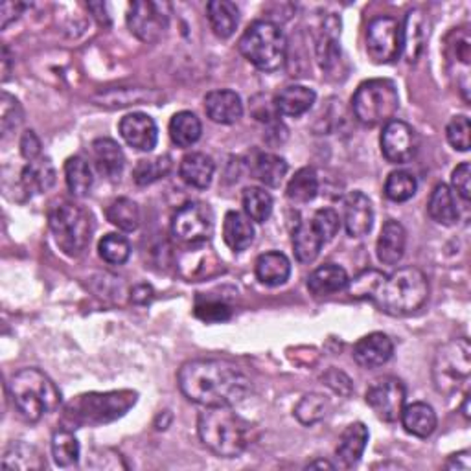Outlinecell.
Instances as JSON below:
<instances>
[{
	"mask_svg": "<svg viewBox=\"0 0 471 471\" xmlns=\"http://www.w3.org/2000/svg\"><path fill=\"white\" fill-rule=\"evenodd\" d=\"M181 393L203 407H232L250 391L249 376L227 359H192L177 376Z\"/></svg>",
	"mask_w": 471,
	"mask_h": 471,
	"instance_id": "cell-1",
	"label": "cell"
},
{
	"mask_svg": "<svg viewBox=\"0 0 471 471\" xmlns=\"http://www.w3.org/2000/svg\"><path fill=\"white\" fill-rule=\"evenodd\" d=\"M204 448L223 458L240 457L250 442V425L231 407H206L197 420Z\"/></svg>",
	"mask_w": 471,
	"mask_h": 471,
	"instance_id": "cell-2",
	"label": "cell"
},
{
	"mask_svg": "<svg viewBox=\"0 0 471 471\" xmlns=\"http://www.w3.org/2000/svg\"><path fill=\"white\" fill-rule=\"evenodd\" d=\"M430 298V280L418 267H403L385 276L372 301L381 312L405 317L418 312Z\"/></svg>",
	"mask_w": 471,
	"mask_h": 471,
	"instance_id": "cell-3",
	"label": "cell"
},
{
	"mask_svg": "<svg viewBox=\"0 0 471 471\" xmlns=\"http://www.w3.org/2000/svg\"><path fill=\"white\" fill-rule=\"evenodd\" d=\"M10 396L26 421H39L61 405L56 383L39 368H23L10 381Z\"/></svg>",
	"mask_w": 471,
	"mask_h": 471,
	"instance_id": "cell-4",
	"label": "cell"
},
{
	"mask_svg": "<svg viewBox=\"0 0 471 471\" xmlns=\"http://www.w3.org/2000/svg\"><path fill=\"white\" fill-rule=\"evenodd\" d=\"M135 403L137 393L133 391L81 394L65 407L63 421L74 430L85 425H102L122 418Z\"/></svg>",
	"mask_w": 471,
	"mask_h": 471,
	"instance_id": "cell-5",
	"label": "cell"
},
{
	"mask_svg": "<svg viewBox=\"0 0 471 471\" xmlns=\"http://www.w3.org/2000/svg\"><path fill=\"white\" fill-rule=\"evenodd\" d=\"M238 49L256 68L273 72L285 63L287 39L278 24L271 21H256L240 37Z\"/></svg>",
	"mask_w": 471,
	"mask_h": 471,
	"instance_id": "cell-6",
	"label": "cell"
},
{
	"mask_svg": "<svg viewBox=\"0 0 471 471\" xmlns=\"http://www.w3.org/2000/svg\"><path fill=\"white\" fill-rule=\"evenodd\" d=\"M49 225L58 247L72 258L81 256L91 241V218L70 201L59 199L50 206Z\"/></svg>",
	"mask_w": 471,
	"mask_h": 471,
	"instance_id": "cell-7",
	"label": "cell"
},
{
	"mask_svg": "<svg viewBox=\"0 0 471 471\" xmlns=\"http://www.w3.org/2000/svg\"><path fill=\"white\" fill-rule=\"evenodd\" d=\"M400 109V96L394 81L368 79L363 81L352 96V111L356 118L368 127L389 123Z\"/></svg>",
	"mask_w": 471,
	"mask_h": 471,
	"instance_id": "cell-8",
	"label": "cell"
},
{
	"mask_svg": "<svg viewBox=\"0 0 471 471\" xmlns=\"http://www.w3.org/2000/svg\"><path fill=\"white\" fill-rule=\"evenodd\" d=\"M471 345L466 337L446 342L439 349L433 363V381L440 394H453L469 379Z\"/></svg>",
	"mask_w": 471,
	"mask_h": 471,
	"instance_id": "cell-9",
	"label": "cell"
},
{
	"mask_svg": "<svg viewBox=\"0 0 471 471\" xmlns=\"http://www.w3.org/2000/svg\"><path fill=\"white\" fill-rule=\"evenodd\" d=\"M213 231V213L204 203H186L171 218V234L181 243L201 245L210 240Z\"/></svg>",
	"mask_w": 471,
	"mask_h": 471,
	"instance_id": "cell-10",
	"label": "cell"
},
{
	"mask_svg": "<svg viewBox=\"0 0 471 471\" xmlns=\"http://www.w3.org/2000/svg\"><path fill=\"white\" fill-rule=\"evenodd\" d=\"M127 26L142 42H157L169 26V5L137 0L127 12Z\"/></svg>",
	"mask_w": 471,
	"mask_h": 471,
	"instance_id": "cell-11",
	"label": "cell"
},
{
	"mask_svg": "<svg viewBox=\"0 0 471 471\" xmlns=\"http://www.w3.org/2000/svg\"><path fill=\"white\" fill-rule=\"evenodd\" d=\"M367 52L377 63H393L402 56V24L393 17H376L367 28Z\"/></svg>",
	"mask_w": 471,
	"mask_h": 471,
	"instance_id": "cell-12",
	"label": "cell"
},
{
	"mask_svg": "<svg viewBox=\"0 0 471 471\" xmlns=\"http://www.w3.org/2000/svg\"><path fill=\"white\" fill-rule=\"evenodd\" d=\"M405 387L398 377H381L367 391V403L383 421H398L405 407Z\"/></svg>",
	"mask_w": 471,
	"mask_h": 471,
	"instance_id": "cell-13",
	"label": "cell"
},
{
	"mask_svg": "<svg viewBox=\"0 0 471 471\" xmlns=\"http://www.w3.org/2000/svg\"><path fill=\"white\" fill-rule=\"evenodd\" d=\"M381 151L393 164L411 162L420 148V140L412 127L402 120H391L381 131Z\"/></svg>",
	"mask_w": 471,
	"mask_h": 471,
	"instance_id": "cell-14",
	"label": "cell"
},
{
	"mask_svg": "<svg viewBox=\"0 0 471 471\" xmlns=\"http://www.w3.org/2000/svg\"><path fill=\"white\" fill-rule=\"evenodd\" d=\"M120 135L131 148L139 151H151L159 140L157 123L149 114L131 113L120 120Z\"/></svg>",
	"mask_w": 471,
	"mask_h": 471,
	"instance_id": "cell-15",
	"label": "cell"
},
{
	"mask_svg": "<svg viewBox=\"0 0 471 471\" xmlns=\"http://www.w3.org/2000/svg\"><path fill=\"white\" fill-rule=\"evenodd\" d=\"M394 354V345L389 335L381 331L368 333L361 337L354 347V361L367 370H374L389 363Z\"/></svg>",
	"mask_w": 471,
	"mask_h": 471,
	"instance_id": "cell-16",
	"label": "cell"
},
{
	"mask_svg": "<svg viewBox=\"0 0 471 471\" xmlns=\"http://www.w3.org/2000/svg\"><path fill=\"white\" fill-rule=\"evenodd\" d=\"M342 222L352 238H363L372 231L374 208L363 192H350L342 201Z\"/></svg>",
	"mask_w": 471,
	"mask_h": 471,
	"instance_id": "cell-17",
	"label": "cell"
},
{
	"mask_svg": "<svg viewBox=\"0 0 471 471\" xmlns=\"http://www.w3.org/2000/svg\"><path fill=\"white\" fill-rule=\"evenodd\" d=\"M164 96L159 91L153 89H144V87H118V89H109L98 93L93 102L100 107L107 109H122L130 105H142V104H151L157 105Z\"/></svg>",
	"mask_w": 471,
	"mask_h": 471,
	"instance_id": "cell-18",
	"label": "cell"
},
{
	"mask_svg": "<svg viewBox=\"0 0 471 471\" xmlns=\"http://www.w3.org/2000/svg\"><path fill=\"white\" fill-rule=\"evenodd\" d=\"M204 111L208 118L216 123H236L243 114V102L240 95L229 89L212 91L204 96Z\"/></svg>",
	"mask_w": 471,
	"mask_h": 471,
	"instance_id": "cell-19",
	"label": "cell"
},
{
	"mask_svg": "<svg viewBox=\"0 0 471 471\" xmlns=\"http://www.w3.org/2000/svg\"><path fill=\"white\" fill-rule=\"evenodd\" d=\"M407 245V232L402 223L389 220L383 225L379 238H377V258L385 266H396L405 254Z\"/></svg>",
	"mask_w": 471,
	"mask_h": 471,
	"instance_id": "cell-20",
	"label": "cell"
},
{
	"mask_svg": "<svg viewBox=\"0 0 471 471\" xmlns=\"http://www.w3.org/2000/svg\"><path fill=\"white\" fill-rule=\"evenodd\" d=\"M405 431L418 439H430L437 431V412L431 405L423 402H414L407 407H403L400 416Z\"/></svg>",
	"mask_w": 471,
	"mask_h": 471,
	"instance_id": "cell-21",
	"label": "cell"
},
{
	"mask_svg": "<svg viewBox=\"0 0 471 471\" xmlns=\"http://www.w3.org/2000/svg\"><path fill=\"white\" fill-rule=\"evenodd\" d=\"M317 100V95L313 89L304 87V85H289V87L282 89L275 98V109L282 116L298 118L306 114Z\"/></svg>",
	"mask_w": 471,
	"mask_h": 471,
	"instance_id": "cell-22",
	"label": "cell"
},
{
	"mask_svg": "<svg viewBox=\"0 0 471 471\" xmlns=\"http://www.w3.org/2000/svg\"><path fill=\"white\" fill-rule=\"evenodd\" d=\"M368 444V430L367 425L361 421L350 423L345 431H342L340 439H339V446L335 449L337 458L342 462V466L352 467L356 466Z\"/></svg>",
	"mask_w": 471,
	"mask_h": 471,
	"instance_id": "cell-23",
	"label": "cell"
},
{
	"mask_svg": "<svg viewBox=\"0 0 471 471\" xmlns=\"http://www.w3.org/2000/svg\"><path fill=\"white\" fill-rule=\"evenodd\" d=\"M213 171H216V164L206 153H188L179 166L181 179L197 190H206L210 186Z\"/></svg>",
	"mask_w": 471,
	"mask_h": 471,
	"instance_id": "cell-24",
	"label": "cell"
},
{
	"mask_svg": "<svg viewBox=\"0 0 471 471\" xmlns=\"http://www.w3.org/2000/svg\"><path fill=\"white\" fill-rule=\"evenodd\" d=\"M21 185L28 194L49 192L56 185V168L52 160L47 157L30 160L21 174Z\"/></svg>",
	"mask_w": 471,
	"mask_h": 471,
	"instance_id": "cell-25",
	"label": "cell"
},
{
	"mask_svg": "<svg viewBox=\"0 0 471 471\" xmlns=\"http://www.w3.org/2000/svg\"><path fill=\"white\" fill-rule=\"evenodd\" d=\"M427 39V21L421 10H411L402 26V54L407 61H416L425 47Z\"/></svg>",
	"mask_w": 471,
	"mask_h": 471,
	"instance_id": "cell-26",
	"label": "cell"
},
{
	"mask_svg": "<svg viewBox=\"0 0 471 471\" xmlns=\"http://www.w3.org/2000/svg\"><path fill=\"white\" fill-rule=\"evenodd\" d=\"M349 275L347 271L335 266V264H326L317 267L310 278H308V289L313 296L317 298H324V296H331L339 291L345 289L349 285Z\"/></svg>",
	"mask_w": 471,
	"mask_h": 471,
	"instance_id": "cell-27",
	"label": "cell"
},
{
	"mask_svg": "<svg viewBox=\"0 0 471 471\" xmlns=\"http://www.w3.org/2000/svg\"><path fill=\"white\" fill-rule=\"evenodd\" d=\"M93 159L100 176L116 181L125 166V157L122 148L111 139H98L93 142Z\"/></svg>",
	"mask_w": 471,
	"mask_h": 471,
	"instance_id": "cell-28",
	"label": "cell"
},
{
	"mask_svg": "<svg viewBox=\"0 0 471 471\" xmlns=\"http://www.w3.org/2000/svg\"><path fill=\"white\" fill-rule=\"evenodd\" d=\"M291 275V262L285 254L278 250L264 252L256 260V276L269 287L282 285L289 280Z\"/></svg>",
	"mask_w": 471,
	"mask_h": 471,
	"instance_id": "cell-29",
	"label": "cell"
},
{
	"mask_svg": "<svg viewBox=\"0 0 471 471\" xmlns=\"http://www.w3.org/2000/svg\"><path fill=\"white\" fill-rule=\"evenodd\" d=\"M324 243H326V240L322 238L319 229L313 225V222L301 223L293 232L294 256L301 264H313L319 258Z\"/></svg>",
	"mask_w": 471,
	"mask_h": 471,
	"instance_id": "cell-30",
	"label": "cell"
},
{
	"mask_svg": "<svg viewBox=\"0 0 471 471\" xmlns=\"http://www.w3.org/2000/svg\"><path fill=\"white\" fill-rule=\"evenodd\" d=\"M208 23L220 39H229L234 35L240 23V10L229 0H212L206 5Z\"/></svg>",
	"mask_w": 471,
	"mask_h": 471,
	"instance_id": "cell-31",
	"label": "cell"
},
{
	"mask_svg": "<svg viewBox=\"0 0 471 471\" xmlns=\"http://www.w3.org/2000/svg\"><path fill=\"white\" fill-rule=\"evenodd\" d=\"M252 176L269 188H278L287 176V162L275 153H256L252 159Z\"/></svg>",
	"mask_w": 471,
	"mask_h": 471,
	"instance_id": "cell-32",
	"label": "cell"
},
{
	"mask_svg": "<svg viewBox=\"0 0 471 471\" xmlns=\"http://www.w3.org/2000/svg\"><path fill=\"white\" fill-rule=\"evenodd\" d=\"M223 240L234 250L241 252L254 241V227L241 212L231 210L223 220Z\"/></svg>",
	"mask_w": 471,
	"mask_h": 471,
	"instance_id": "cell-33",
	"label": "cell"
},
{
	"mask_svg": "<svg viewBox=\"0 0 471 471\" xmlns=\"http://www.w3.org/2000/svg\"><path fill=\"white\" fill-rule=\"evenodd\" d=\"M427 212L439 225L451 227L458 222V208L455 195L448 185H437L431 192L430 203H427Z\"/></svg>",
	"mask_w": 471,
	"mask_h": 471,
	"instance_id": "cell-34",
	"label": "cell"
},
{
	"mask_svg": "<svg viewBox=\"0 0 471 471\" xmlns=\"http://www.w3.org/2000/svg\"><path fill=\"white\" fill-rule=\"evenodd\" d=\"M3 467L14 471H37L45 467L41 453L26 442H12L3 453Z\"/></svg>",
	"mask_w": 471,
	"mask_h": 471,
	"instance_id": "cell-35",
	"label": "cell"
},
{
	"mask_svg": "<svg viewBox=\"0 0 471 471\" xmlns=\"http://www.w3.org/2000/svg\"><path fill=\"white\" fill-rule=\"evenodd\" d=\"M201 133H203L201 120L190 111H181L174 114V118L169 122V137L179 148L194 146L201 139Z\"/></svg>",
	"mask_w": 471,
	"mask_h": 471,
	"instance_id": "cell-36",
	"label": "cell"
},
{
	"mask_svg": "<svg viewBox=\"0 0 471 471\" xmlns=\"http://www.w3.org/2000/svg\"><path fill=\"white\" fill-rule=\"evenodd\" d=\"M65 181L72 195L85 197L93 188V171L83 157H70L65 162Z\"/></svg>",
	"mask_w": 471,
	"mask_h": 471,
	"instance_id": "cell-37",
	"label": "cell"
},
{
	"mask_svg": "<svg viewBox=\"0 0 471 471\" xmlns=\"http://www.w3.org/2000/svg\"><path fill=\"white\" fill-rule=\"evenodd\" d=\"M317 192H319V177L313 168L298 169L285 188L287 199L301 204L313 201Z\"/></svg>",
	"mask_w": 471,
	"mask_h": 471,
	"instance_id": "cell-38",
	"label": "cell"
},
{
	"mask_svg": "<svg viewBox=\"0 0 471 471\" xmlns=\"http://www.w3.org/2000/svg\"><path fill=\"white\" fill-rule=\"evenodd\" d=\"M107 220L120 231L133 232L140 225V208L135 201L127 197L114 199L107 208Z\"/></svg>",
	"mask_w": 471,
	"mask_h": 471,
	"instance_id": "cell-39",
	"label": "cell"
},
{
	"mask_svg": "<svg viewBox=\"0 0 471 471\" xmlns=\"http://www.w3.org/2000/svg\"><path fill=\"white\" fill-rule=\"evenodd\" d=\"M243 208L247 218L256 223H266L273 213V197L264 188H245L243 190Z\"/></svg>",
	"mask_w": 471,
	"mask_h": 471,
	"instance_id": "cell-40",
	"label": "cell"
},
{
	"mask_svg": "<svg viewBox=\"0 0 471 471\" xmlns=\"http://www.w3.org/2000/svg\"><path fill=\"white\" fill-rule=\"evenodd\" d=\"M169 171H171V159L168 155H160L155 159H142L137 162L133 169V181L139 186H149L164 179Z\"/></svg>",
	"mask_w": 471,
	"mask_h": 471,
	"instance_id": "cell-41",
	"label": "cell"
},
{
	"mask_svg": "<svg viewBox=\"0 0 471 471\" xmlns=\"http://www.w3.org/2000/svg\"><path fill=\"white\" fill-rule=\"evenodd\" d=\"M331 23V17H330ZM330 23L324 24V32L321 33L319 41H317V59L322 67V70H331L335 67V63L340 59V47H339V41H337V32L340 23L337 21L333 26H330Z\"/></svg>",
	"mask_w": 471,
	"mask_h": 471,
	"instance_id": "cell-42",
	"label": "cell"
},
{
	"mask_svg": "<svg viewBox=\"0 0 471 471\" xmlns=\"http://www.w3.org/2000/svg\"><path fill=\"white\" fill-rule=\"evenodd\" d=\"M52 457L58 466L70 467L79 460V442L70 430H58L52 435Z\"/></svg>",
	"mask_w": 471,
	"mask_h": 471,
	"instance_id": "cell-43",
	"label": "cell"
},
{
	"mask_svg": "<svg viewBox=\"0 0 471 471\" xmlns=\"http://www.w3.org/2000/svg\"><path fill=\"white\" fill-rule=\"evenodd\" d=\"M98 252L102 256V260L111 264V266H122L131 256V245L123 238L122 234H105L100 243H98Z\"/></svg>",
	"mask_w": 471,
	"mask_h": 471,
	"instance_id": "cell-44",
	"label": "cell"
},
{
	"mask_svg": "<svg viewBox=\"0 0 471 471\" xmlns=\"http://www.w3.org/2000/svg\"><path fill=\"white\" fill-rule=\"evenodd\" d=\"M418 190L416 177L405 169L393 171V174L385 181V195H387L394 203H405L409 201Z\"/></svg>",
	"mask_w": 471,
	"mask_h": 471,
	"instance_id": "cell-45",
	"label": "cell"
},
{
	"mask_svg": "<svg viewBox=\"0 0 471 471\" xmlns=\"http://www.w3.org/2000/svg\"><path fill=\"white\" fill-rule=\"evenodd\" d=\"M328 412V400L321 394H306L294 407L296 420L304 425H315L324 420Z\"/></svg>",
	"mask_w": 471,
	"mask_h": 471,
	"instance_id": "cell-46",
	"label": "cell"
},
{
	"mask_svg": "<svg viewBox=\"0 0 471 471\" xmlns=\"http://www.w3.org/2000/svg\"><path fill=\"white\" fill-rule=\"evenodd\" d=\"M21 122L23 107L19 100L8 93H3V96H0V130H3V137H8L12 131H15Z\"/></svg>",
	"mask_w": 471,
	"mask_h": 471,
	"instance_id": "cell-47",
	"label": "cell"
},
{
	"mask_svg": "<svg viewBox=\"0 0 471 471\" xmlns=\"http://www.w3.org/2000/svg\"><path fill=\"white\" fill-rule=\"evenodd\" d=\"M446 137L448 142L458 149V151H467L471 148V123L469 118L464 114L453 116L446 127Z\"/></svg>",
	"mask_w": 471,
	"mask_h": 471,
	"instance_id": "cell-48",
	"label": "cell"
},
{
	"mask_svg": "<svg viewBox=\"0 0 471 471\" xmlns=\"http://www.w3.org/2000/svg\"><path fill=\"white\" fill-rule=\"evenodd\" d=\"M232 315L231 308L222 301H212V298H197L195 317L203 322H225Z\"/></svg>",
	"mask_w": 471,
	"mask_h": 471,
	"instance_id": "cell-49",
	"label": "cell"
},
{
	"mask_svg": "<svg viewBox=\"0 0 471 471\" xmlns=\"http://www.w3.org/2000/svg\"><path fill=\"white\" fill-rule=\"evenodd\" d=\"M385 276L379 271L368 269L365 273H361L359 276H356L350 284V294L354 298H374L379 285L383 284Z\"/></svg>",
	"mask_w": 471,
	"mask_h": 471,
	"instance_id": "cell-50",
	"label": "cell"
},
{
	"mask_svg": "<svg viewBox=\"0 0 471 471\" xmlns=\"http://www.w3.org/2000/svg\"><path fill=\"white\" fill-rule=\"evenodd\" d=\"M312 222L319 229V232L322 234V238L326 241L333 240L335 234L339 232V227H340L339 213L333 208H321V210H317L315 216L312 218Z\"/></svg>",
	"mask_w": 471,
	"mask_h": 471,
	"instance_id": "cell-51",
	"label": "cell"
},
{
	"mask_svg": "<svg viewBox=\"0 0 471 471\" xmlns=\"http://www.w3.org/2000/svg\"><path fill=\"white\" fill-rule=\"evenodd\" d=\"M451 185L457 190V194L462 197V201H469L471 195V168L469 162H462L453 169L451 176Z\"/></svg>",
	"mask_w": 471,
	"mask_h": 471,
	"instance_id": "cell-52",
	"label": "cell"
},
{
	"mask_svg": "<svg viewBox=\"0 0 471 471\" xmlns=\"http://www.w3.org/2000/svg\"><path fill=\"white\" fill-rule=\"evenodd\" d=\"M322 381L328 385V387H330L333 393H337V394H340V396H350L352 391H354L350 377H349L345 372L335 370V368L328 370V372L322 376Z\"/></svg>",
	"mask_w": 471,
	"mask_h": 471,
	"instance_id": "cell-53",
	"label": "cell"
},
{
	"mask_svg": "<svg viewBox=\"0 0 471 471\" xmlns=\"http://www.w3.org/2000/svg\"><path fill=\"white\" fill-rule=\"evenodd\" d=\"M21 153L26 160H35L41 155V140L33 131H24L21 137Z\"/></svg>",
	"mask_w": 471,
	"mask_h": 471,
	"instance_id": "cell-54",
	"label": "cell"
},
{
	"mask_svg": "<svg viewBox=\"0 0 471 471\" xmlns=\"http://www.w3.org/2000/svg\"><path fill=\"white\" fill-rule=\"evenodd\" d=\"M26 5L23 3H14V0H6V3H3V6H0V28H6L12 21H15L23 12H24Z\"/></svg>",
	"mask_w": 471,
	"mask_h": 471,
	"instance_id": "cell-55",
	"label": "cell"
},
{
	"mask_svg": "<svg viewBox=\"0 0 471 471\" xmlns=\"http://www.w3.org/2000/svg\"><path fill=\"white\" fill-rule=\"evenodd\" d=\"M131 301L135 304H140V306H146L153 301V289L151 285L148 284H140V285H135L133 291H131Z\"/></svg>",
	"mask_w": 471,
	"mask_h": 471,
	"instance_id": "cell-56",
	"label": "cell"
},
{
	"mask_svg": "<svg viewBox=\"0 0 471 471\" xmlns=\"http://www.w3.org/2000/svg\"><path fill=\"white\" fill-rule=\"evenodd\" d=\"M448 469H458V471H467L471 467V457L469 451H460L457 455H453L448 462H446Z\"/></svg>",
	"mask_w": 471,
	"mask_h": 471,
	"instance_id": "cell-57",
	"label": "cell"
},
{
	"mask_svg": "<svg viewBox=\"0 0 471 471\" xmlns=\"http://www.w3.org/2000/svg\"><path fill=\"white\" fill-rule=\"evenodd\" d=\"M89 10L95 12V17L102 23V24H109L111 19H109V14H107V6L104 3H93L89 5Z\"/></svg>",
	"mask_w": 471,
	"mask_h": 471,
	"instance_id": "cell-58",
	"label": "cell"
},
{
	"mask_svg": "<svg viewBox=\"0 0 471 471\" xmlns=\"http://www.w3.org/2000/svg\"><path fill=\"white\" fill-rule=\"evenodd\" d=\"M10 65H12V54L8 47H3V81L10 77Z\"/></svg>",
	"mask_w": 471,
	"mask_h": 471,
	"instance_id": "cell-59",
	"label": "cell"
},
{
	"mask_svg": "<svg viewBox=\"0 0 471 471\" xmlns=\"http://www.w3.org/2000/svg\"><path fill=\"white\" fill-rule=\"evenodd\" d=\"M306 467H308V469H315V467H321V469H335V466H333L331 462H328V460H313V462H310Z\"/></svg>",
	"mask_w": 471,
	"mask_h": 471,
	"instance_id": "cell-60",
	"label": "cell"
},
{
	"mask_svg": "<svg viewBox=\"0 0 471 471\" xmlns=\"http://www.w3.org/2000/svg\"><path fill=\"white\" fill-rule=\"evenodd\" d=\"M462 414L466 420H469V393L464 396V402H462Z\"/></svg>",
	"mask_w": 471,
	"mask_h": 471,
	"instance_id": "cell-61",
	"label": "cell"
}]
</instances>
